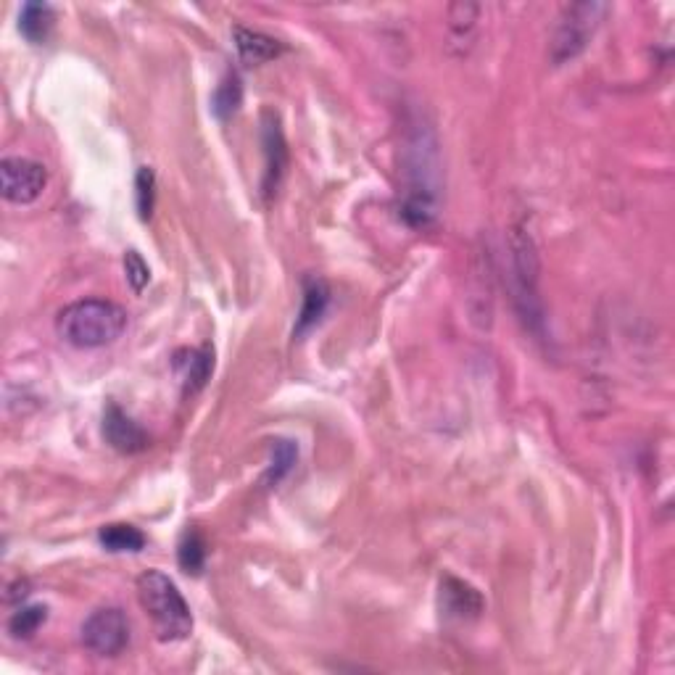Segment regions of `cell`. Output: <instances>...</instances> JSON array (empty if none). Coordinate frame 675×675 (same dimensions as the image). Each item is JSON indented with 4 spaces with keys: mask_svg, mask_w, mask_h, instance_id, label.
<instances>
[{
    "mask_svg": "<svg viewBox=\"0 0 675 675\" xmlns=\"http://www.w3.org/2000/svg\"><path fill=\"white\" fill-rule=\"evenodd\" d=\"M103 436H106L111 449L122 451V454H138L148 446L146 430L140 428L132 417H127L117 404H109V409L103 414Z\"/></svg>",
    "mask_w": 675,
    "mask_h": 675,
    "instance_id": "9",
    "label": "cell"
},
{
    "mask_svg": "<svg viewBox=\"0 0 675 675\" xmlns=\"http://www.w3.org/2000/svg\"><path fill=\"white\" fill-rule=\"evenodd\" d=\"M327 301H330V291L322 280H306L304 285V306H301V317H298L296 335L306 333L309 327L317 325L320 317L325 314Z\"/></svg>",
    "mask_w": 675,
    "mask_h": 675,
    "instance_id": "13",
    "label": "cell"
},
{
    "mask_svg": "<svg viewBox=\"0 0 675 675\" xmlns=\"http://www.w3.org/2000/svg\"><path fill=\"white\" fill-rule=\"evenodd\" d=\"M82 644L95 657H117L130 641V620L117 607H103L82 623Z\"/></svg>",
    "mask_w": 675,
    "mask_h": 675,
    "instance_id": "6",
    "label": "cell"
},
{
    "mask_svg": "<svg viewBox=\"0 0 675 675\" xmlns=\"http://www.w3.org/2000/svg\"><path fill=\"white\" fill-rule=\"evenodd\" d=\"M441 607L449 617H478L483 612V599L470 583L459 581V578H443L441 583Z\"/></svg>",
    "mask_w": 675,
    "mask_h": 675,
    "instance_id": "10",
    "label": "cell"
},
{
    "mask_svg": "<svg viewBox=\"0 0 675 675\" xmlns=\"http://www.w3.org/2000/svg\"><path fill=\"white\" fill-rule=\"evenodd\" d=\"M262 140H264V182L262 190L264 196L272 198L277 196V190L283 185L285 169H288V146H285L283 127H280V119L272 111H264L262 117Z\"/></svg>",
    "mask_w": 675,
    "mask_h": 675,
    "instance_id": "8",
    "label": "cell"
},
{
    "mask_svg": "<svg viewBox=\"0 0 675 675\" xmlns=\"http://www.w3.org/2000/svg\"><path fill=\"white\" fill-rule=\"evenodd\" d=\"M45 617H48L45 607H37V604L35 607H19L8 620V631H11L14 639H30L37 633V628L45 623Z\"/></svg>",
    "mask_w": 675,
    "mask_h": 675,
    "instance_id": "19",
    "label": "cell"
},
{
    "mask_svg": "<svg viewBox=\"0 0 675 675\" xmlns=\"http://www.w3.org/2000/svg\"><path fill=\"white\" fill-rule=\"evenodd\" d=\"M124 275H127V283L132 285V291H143L151 280V269L143 262V256L138 251H127L124 254Z\"/></svg>",
    "mask_w": 675,
    "mask_h": 675,
    "instance_id": "22",
    "label": "cell"
},
{
    "mask_svg": "<svg viewBox=\"0 0 675 675\" xmlns=\"http://www.w3.org/2000/svg\"><path fill=\"white\" fill-rule=\"evenodd\" d=\"M269 451H272V465H269V472H267V483H275L277 486V483H280V480H283L285 475L293 470V465H296L298 449L291 441L277 438V441H272Z\"/></svg>",
    "mask_w": 675,
    "mask_h": 675,
    "instance_id": "17",
    "label": "cell"
},
{
    "mask_svg": "<svg viewBox=\"0 0 675 675\" xmlns=\"http://www.w3.org/2000/svg\"><path fill=\"white\" fill-rule=\"evenodd\" d=\"M211 367H214V359H211V351L209 349L190 351L188 362H185V372H182L185 388H188L190 393L198 391V388H201V385H204L206 380H209Z\"/></svg>",
    "mask_w": 675,
    "mask_h": 675,
    "instance_id": "20",
    "label": "cell"
},
{
    "mask_svg": "<svg viewBox=\"0 0 675 675\" xmlns=\"http://www.w3.org/2000/svg\"><path fill=\"white\" fill-rule=\"evenodd\" d=\"M233 40L235 48H238V56L246 64H267V61L277 59L285 51L280 40L264 35V32L246 30V27H235Z\"/></svg>",
    "mask_w": 675,
    "mask_h": 675,
    "instance_id": "11",
    "label": "cell"
},
{
    "mask_svg": "<svg viewBox=\"0 0 675 675\" xmlns=\"http://www.w3.org/2000/svg\"><path fill=\"white\" fill-rule=\"evenodd\" d=\"M127 330V312L106 298H82L64 306L56 317V333L74 349H101L119 341Z\"/></svg>",
    "mask_w": 675,
    "mask_h": 675,
    "instance_id": "2",
    "label": "cell"
},
{
    "mask_svg": "<svg viewBox=\"0 0 675 675\" xmlns=\"http://www.w3.org/2000/svg\"><path fill=\"white\" fill-rule=\"evenodd\" d=\"M140 607L151 617L153 631L161 641H182L193 631V615L169 575L148 570L138 578Z\"/></svg>",
    "mask_w": 675,
    "mask_h": 675,
    "instance_id": "3",
    "label": "cell"
},
{
    "mask_svg": "<svg viewBox=\"0 0 675 675\" xmlns=\"http://www.w3.org/2000/svg\"><path fill=\"white\" fill-rule=\"evenodd\" d=\"M401 217L414 230L433 227L441 209V153L433 124L412 114L401 140Z\"/></svg>",
    "mask_w": 675,
    "mask_h": 675,
    "instance_id": "1",
    "label": "cell"
},
{
    "mask_svg": "<svg viewBox=\"0 0 675 675\" xmlns=\"http://www.w3.org/2000/svg\"><path fill=\"white\" fill-rule=\"evenodd\" d=\"M177 559L185 573L198 575L206 565V541L196 528H188L182 533L180 546H177Z\"/></svg>",
    "mask_w": 675,
    "mask_h": 675,
    "instance_id": "15",
    "label": "cell"
},
{
    "mask_svg": "<svg viewBox=\"0 0 675 675\" xmlns=\"http://www.w3.org/2000/svg\"><path fill=\"white\" fill-rule=\"evenodd\" d=\"M0 185H3V198L11 204H32L43 196L48 185V169L40 161L6 156L0 161Z\"/></svg>",
    "mask_w": 675,
    "mask_h": 675,
    "instance_id": "7",
    "label": "cell"
},
{
    "mask_svg": "<svg viewBox=\"0 0 675 675\" xmlns=\"http://www.w3.org/2000/svg\"><path fill=\"white\" fill-rule=\"evenodd\" d=\"M56 14L48 3H27L19 14V32H22L30 43H45L51 35Z\"/></svg>",
    "mask_w": 675,
    "mask_h": 675,
    "instance_id": "12",
    "label": "cell"
},
{
    "mask_svg": "<svg viewBox=\"0 0 675 675\" xmlns=\"http://www.w3.org/2000/svg\"><path fill=\"white\" fill-rule=\"evenodd\" d=\"M98 541H101L109 552H140V549L146 546V536H143L135 525L127 523L103 525L101 533H98Z\"/></svg>",
    "mask_w": 675,
    "mask_h": 675,
    "instance_id": "14",
    "label": "cell"
},
{
    "mask_svg": "<svg viewBox=\"0 0 675 675\" xmlns=\"http://www.w3.org/2000/svg\"><path fill=\"white\" fill-rule=\"evenodd\" d=\"M480 8L472 3H454L449 8V32L454 43H470Z\"/></svg>",
    "mask_w": 675,
    "mask_h": 675,
    "instance_id": "16",
    "label": "cell"
},
{
    "mask_svg": "<svg viewBox=\"0 0 675 675\" xmlns=\"http://www.w3.org/2000/svg\"><path fill=\"white\" fill-rule=\"evenodd\" d=\"M509 248H512V272H515V304L525 325L533 330H541L544 325V306H541V296H538V251L536 243L530 238L525 227H515L512 238H509Z\"/></svg>",
    "mask_w": 675,
    "mask_h": 675,
    "instance_id": "5",
    "label": "cell"
},
{
    "mask_svg": "<svg viewBox=\"0 0 675 675\" xmlns=\"http://www.w3.org/2000/svg\"><path fill=\"white\" fill-rule=\"evenodd\" d=\"M610 6L607 3H596V0H586V3H573V6L562 8L559 14V24L552 37V64L562 66L567 61L578 59L586 45L591 43V37L596 30L602 27L604 16H607Z\"/></svg>",
    "mask_w": 675,
    "mask_h": 675,
    "instance_id": "4",
    "label": "cell"
},
{
    "mask_svg": "<svg viewBox=\"0 0 675 675\" xmlns=\"http://www.w3.org/2000/svg\"><path fill=\"white\" fill-rule=\"evenodd\" d=\"M240 98H243V88H240L238 74H227L225 80L219 82L217 93H214V114L219 119L233 117L240 106Z\"/></svg>",
    "mask_w": 675,
    "mask_h": 675,
    "instance_id": "18",
    "label": "cell"
},
{
    "mask_svg": "<svg viewBox=\"0 0 675 675\" xmlns=\"http://www.w3.org/2000/svg\"><path fill=\"white\" fill-rule=\"evenodd\" d=\"M135 188H138L140 219H148L153 214V201H156V175H153V169L148 167L140 169L138 180H135Z\"/></svg>",
    "mask_w": 675,
    "mask_h": 675,
    "instance_id": "21",
    "label": "cell"
}]
</instances>
